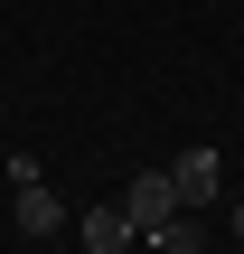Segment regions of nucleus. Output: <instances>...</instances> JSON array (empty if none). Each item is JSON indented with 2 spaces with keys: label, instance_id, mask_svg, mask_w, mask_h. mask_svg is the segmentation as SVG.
Masks as SVG:
<instances>
[{
  "label": "nucleus",
  "instance_id": "2",
  "mask_svg": "<svg viewBox=\"0 0 244 254\" xmlns=\"http://www.w3.org/2000/svg\"><path fill=\"white\" fill-rule=\"evenodd\" d=\"M169 189H179V207H207V198L226 189V160H216V141L179 151V160H169Z\"/></svg>",
  "mask_w": 244,
  "mask_h": 254
},
{
  "label": "nucleus",
  "instance_id": "5",
  "mask_svg": "<svg viewBox=\"0 0 244 254\" xmlns=\"http://www.w3.org/2000/svg\"><path fill=\"white\" fill-rule=\"evenodd\" d=\"M235 245H244V207H235Z\"/></svg>",
  "mask_w": 244,
  "mask_h": 254
},
{
  "label": "nucleus",
  "instance_id": "3",
  "mask_svg": "<svg viewBox=\"0 0 244 254\" xmlns=\"http://www.w3.org/2000/svg\"><path fill=\"white\" fill-rule=\"evenodd\" d=\"M9 179H19V236H56L66 207H56V189L38 179V160H9Z\"/></svg>",
  "mask_w": 244,
  "mask_h": 254
},
{
  "label": "nucleus",
  "instance_id": "1",
  "mask_svg": "<svg viewBox=\"0 0 244 254\" xmlns=\"http://www.w3.org/2000/svg\"><path fill=\"white\" fill-rule=\"evenodd\" d=\"M122 217H132V236L150 245V236H160V226L179 217V189H169V170H141V179L122 189Z\"/></svg>",
  "mask_w": 244,
  "mask_h": 254
},
{
  "label": "nucleus",
  "instance_id": "4",
  "mask_svg": "<svg viewBox=\"0 0 244 254\" xmlns=\"http://www.w3.org/2000/svg\"><path fill=\"white\" fill-rule=\"evenodd\" d=\"M75 236H85V254H122V245H141L122 207H85V217H75Z\"/></svg>",
  "mask_w": 244,
  "mask_h": 254
}]
</instances>
